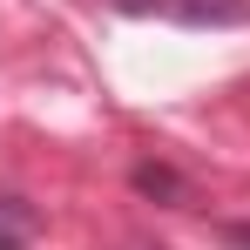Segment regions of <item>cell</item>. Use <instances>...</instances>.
Listing matches in <instances>:
<instances>
[{
  "label": "cell",
  "mask_w": 250,
  "mask_h": 250,
  "mask_svg": "<svg viewBox=\"0 0 250 250\" xmlns=\"http://www.w3.org/2000/svg\"><path fill=\"white\" fill-rule=\"evenodd\" d=\"M135 250H163V244H135Z\"/></svg>",
  "instance_id": "obj_5"
},
{
  "label": "cell",
  "mask_w": 250,
  "mask_h": 250,
  "mask_svg": "<svg viewBox=\"0 0 250 250\" xmlns=\"http://www.w3.org/2000/svg\"><path fill=\"white\" fill-rule=\"evenodd\" d=\"M223 244H230V250H250V223H244V230H223Z\"/></svg>",
  "instance_id": "obj_4"
},
{
  "label": "cell",
  "mask_w": 250,
  "mask_h": 250,
  "mask_svg": "<svg viewBox=\"0 0 250 250\" xmlns=\"http://www.w3.org/2000/svg\"><path fill=\"white\" fill-rule=\"evenodd\" d=\"M34 230H41V209L14 189H0V250H34Z\"/></svg>",
  "instance_id": "obj_2"
},
{
  "label": "cell",
  "mask_w": 250,
  "mask_h": 250,
  "mask_svg": "<svg viewBox=\"0 0 250 250\" xmlns=\"http://www.w3.org/2000/svg\"><path fill=\"white\" fill-rule=\"evenodd\" d=\"M128 183H135V196H156V203H183V196H189V183H183L169 163H135Z\"/></svg>",
  "instance_id": "obj_3"
},
{
  "label": "cell",
  "mask_w": 250,
  "mask_h": 250,
  "mask_svg": "<svg viewBox=\"0 0 250 250\" xmlns=\"http://www.w3.org/2000/svg\"><path fill=\"white\" fill-rule=\"evenodd\" d=\"M128 21H169V27H244L250 0H108Z\"/></svg>",
  "instance_id": "obj_1"
}]
</instances>
